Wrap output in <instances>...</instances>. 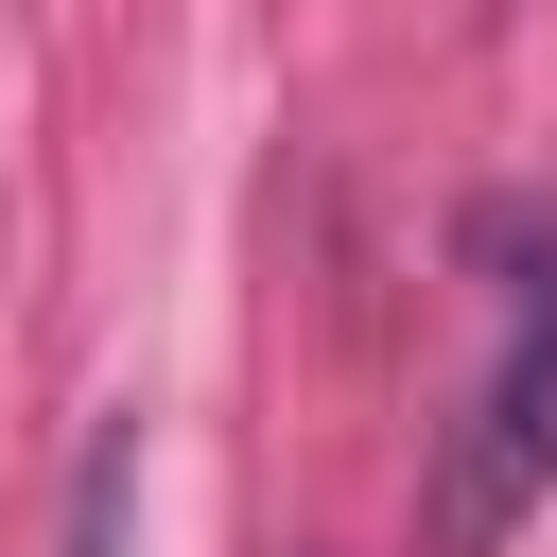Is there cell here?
<instances>
[{
  "label": "cell",
  "instance_id": "2",
  "mask_svg": "<svg viewBox=\"0 0 557 557\" xmlns=\"http://www.w3.org/2000/svg\"><path fill=\"white\" fill-rule=\"evenodd\" d=\"M52 557H139V418H104V435L70 453V522H52Z\"/></svg>",
  "mask_w": 557,
  "mask_h": 557
},
{
  "label": "cell",
  "instance_id": "1",
  "mask_svg": "<svg viewBox=\"0 0 557 557\" xmlns=\"http://www.w3.org/2000/svg\"><path fill=\"white\" fill-rule=\"evenodd\" d=\"M557 487V226L522 244V278H505V348H487V383L453 400V435H435V470H418V557H505V522Z\"/></svg>",
  "mask_w": 557,
  "mask_h": 557
}]
</instances>
